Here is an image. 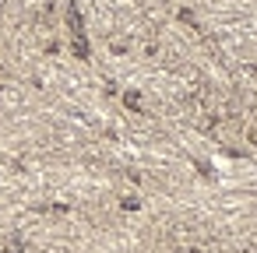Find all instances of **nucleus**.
I'll list each match as a JSON object with an SVG mask.
<instances>
[{
    "label": "nucleus",
    "instance_id": "1",
    "mask_svg": "<svg viewBox=\"0 0 257 253\" xmlns=\"http://www.w3.org/2000/svg\"><path fill=\"white\" fill-rule=\"evenodd\" d=\"M253 141H257V130H253Z\"/></svg>",
    "mask_w": 257,
    "mask_h": 253
}]
</instances>
